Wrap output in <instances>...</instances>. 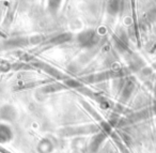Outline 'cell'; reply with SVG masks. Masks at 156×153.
Returning <instances> with one entry per match:
<instances>
[{
  "label": "cell",
  "mask_w": 156,
  "mask_h": 153,
  "mask_svg": "<svg viewBox=\"0 0 156 153\" xmlns=\"http://www.w3.org/2000/svg\"><path fill=\"white\" fill-rule=\"evenodd\" d=\"M94 40H95V35H94L93 32H85L79 37V41H80L83 45L93 44Z\"/></svg>",
  "instance_id": "1"
}]
</instances>
